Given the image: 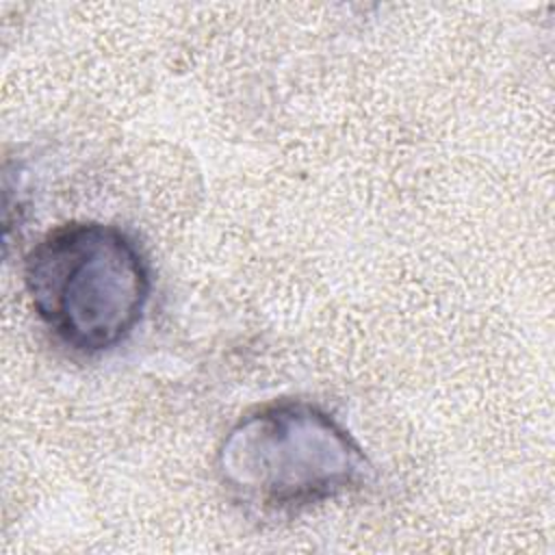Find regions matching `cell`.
I'll use <instances>...</instances> for the list:
<instances>
[{"label":"cell","instance_id":"1","mask_svg":"<svg viewBox=\"0 0 555 555\" xmlns=\"http://www.w3.org/2000/svg\"><path fill=\"white\" fill-rule=\"evenodd\" d=\"M30 306L65 347L98 353L141 323L152 275L139 245L119 228L72 221L43 234L24 260Z\"/></svg>","mask_w":555,"mask_h":555},{"label":"cell","instance_id":"2","mask_svg":"<svg viewBox=\"0 0 555 555\" xmlns=\"http://www.w3.org/2000/svg\"><path fill=\"white\" fill-rule=\"evenodd\" d=\"M228 494L260 514H288L360 488L371 462L356 438L308 401H271L243 414L221 440Z\"/></svg>","mask_w":555,"mask_h":555}]
</instances>
